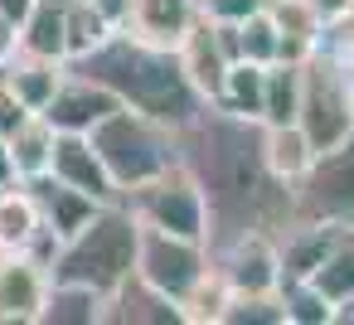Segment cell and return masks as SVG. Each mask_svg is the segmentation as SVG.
<instances>
[{
  "label": "cell",
  "mask_w": 354,
  "mask_h": 325,
  "mask_svg": "<svg viewBox=\"0 0 354 325\" xmlns=\"http://www.w3.org/2000/svg\"><path fill=\"white\" fill-rule=\"evenodd\" d=\"M136 248H141V219L131 214L127 199L102 204L73 238L59 243V257L49 267L54 281H83L93 291H112L136 272Z\"/></svg>",
  "instance_id": "3"
},
{
  "label": "cell",
  "mask_w": 354,
  "mask_h": 325,
  "mask_svg": "<svg viewBox=\"0 0 354 325\" xmlns=\"http://www.w3.org/2000/svg\"><path fill=\"white\" fill-rule=\"evenodd\" d=\"M88 141L97 146V156H102L117 194H127V189H136V185H146V180H156V175H165V170L180 165V156H175V127H165V122H156V117H146L136 107L107 112L88 131Z\"/></svg>",
  "instance_id": "4"
},
{
  "label": "cell",
  "mask_w": 354,
  "mask_h": 325,
  "mask_svg": "<svg viewBox=\"0 0 354 325\" xmlns=\"http://www.w3.org/2000/svg\"><path fill=\"white\" fill-rule=\"evenodd\" d=\"M117 107H122V98L112 88H102V83H93V78H83V73L68 68L64 83H59V93L44 102V117H49L54 131H93Z\"/></svg>",
  "instance_id": "11"
},
{
  "label": "cell",
  "mask_w": 354,
  "mask_h": 325,
  "mask_svg": "<svg viewBox=\"0 0 354 325\" xmlns=\"http://www.w3.org/2000/svg\"><path fill=\"white\" fill-rule=\"evenodd\" d=\"M238 44H243V59H252V64L281 59V30L267 10H252L248 20H238Z\"/></svg>",
  "instance_id": "26"
},
{
  "label": "cell",
  "mask_w": 354,
  "mask_h": 325,
  "mask_svg": "<svg viewBox=\"0 0 354 325\" xmlns=\"http://www.w3.org/2000/svg\"><path fill=\"white\" fill-rule=\"evenodd\" d=\"M102 320H112V325H180L185 306L170 301L165 291H156L141 272H131L122 286H112L102 296Z\"/></svg>",
  "instance_id": "13"
},
{
  "label": "cell",
  "mask_w": 354,
  "mask_h": 325,
  "mask_svg": "<svg viewBox=\"0 0 354 325\" xmlns=\"http://www.w3.org/2000/svg\"><path fill=\"white\" fill-rule=\"evenodd\" d=\"M39 228H44V219H39V204L25 180L0 189V252H25V243Z\"/></svg>",
  "instance_id": "20"
},
{
  "label": "cell",
  "mask_w": 354,
  "mask_h": 325,
  "mask_svg": "<svg viewBox=\"0 0 354 325\" xmlns=\"http://www.w3.org/2000/svg\"><path fill=\"white\" fill-rule=\"evenodd\" d=\"M218 325H286L281 291H228Z\"/></svg>",
  "instance_id": "25"
},
{
  "label": "cell",
  "mask_w": 354,
  "mask_h": 325,
  "mask_svg": "<svg viewBox=\"0 0 354 325\" xmlns=\"http://www.w3.org/2000/svg\"><path fill=\"white\" fill-rule=\"evenodd\" d=\"M291 219H325V223H354V131L330 146L315 151V160L306 165V175L291 185Z\"/></svg>",
  "instance_id": "7"
},
{
  "label": "cell",
  "mask_w": 354,
  "mask_h": 325,
  "mask_svg": "<svg viewBox=\"0 0 354 325\" xmlns=\"http://www.w3.org/2000/svg\"><path fill=\"white\" fill-rule=\"evenodd\" d=\"M68 68L93 78V83H102V88H112L122 98V107H136V112H146V117H156L165 127H185L204 107L199 88L189 83V73L180 64V54L165 49V44L136 39L127 30L107 35L83 59H68Z\"/></svg>",
  "instance_id": "2"
},
{
  "label": "cell",
  "mask_w": 354,
  "mask_h": 325,
  "mask_svg": "<svg viewBox=\"0 0 354 325\" xmlns=\"http://www.w3.org/2000/svg\"><path fill=\"white\" fill-rule=\"evenodd\" d=\"M277 291L286 306V325H335V301L310 277H286Z\"/></svg>",
  "instance_id": "24"
},
{
  "label": "cell",
  "mask_w": 354,
  "mask_h": 325,
  "mask_svg": "<svg viewBox=\"0 0 354 325\" xmlns=\"http://www.w3.org/2000/svg\"><path fill=\"white\" fill-rule=\"evenodd\" d=\"M30 185V194H35V204H39V219L59 233V238H73L102 204L93 199V194H83V189H73V185H64L59 175H35V180H25Z\"/></svg>",
  "instance_id": "15"
},
{
  "label": "cell",
  "mask_w": 354,
  "mask_h": 325,
  "mask_svg": "<svg viewBox=\"0 0 354 325\" xmlns=\"http://www.w3.org/2000/svg\"><path fill=\"white\" fill-rule=\"evenodd\" d=\"M30 6H35V0H0V15H6V20H15V25H20V20L30 15Z\"/></svg>",
  "instance_id": "32"
},
{
  "label": "cell",
  "mask_w": 354,
  "mask_h": 325,
  "mask_svg": "<svg viewBox=\"0 0 354 325\" xmlns=\"http://www.w3.org/2000/svg\"><path fill=\"white\" fill-rule=\"evenodd\" d=\"M93 6L107 15L112 30H127V10H131V0H93Z\"/></svg>",
  "instance_id": "30"
},
{
  "label": "cell",
  "mask_w": 354,
  "mask_h": 325,
  "mask_svg": "<svg viewBox=\"0 0 354 325\" xmlns=\"http://www.w3.org/2000/svg\"><path fill=\"white\" fill-rule=\"evenodd\" d=\"M107 35H117V30L107 25V15L93 6V0H64V44H68V59L93 54Z\"/></svg>",
  "instance_id": "23"
},
{
  "label": "cell",
  "mask_w": 354,
  "mask_h": 325,
  "mask_svg": "<svg viewBox=\"0 0 354 325\" xmlns=\"http://www.w3.org/2000/svg\"><path fill=\"white\" fill-rule=\"evenodd\" d=\"M209 267L223 277L228 291H277L281 286V252H277V238L262 228H248L238 238L214 243Z\"/></svg>",
  "instance_id": "9"
},
{
  "label": "cell",
  "mask_w": 354,
  "mask_h": 325,
  "mask_svg": "<svg viewBox=\"0 0 354 325\" xmlns=\"http://www.w3.org/2000/svg\"><path fill=\"white\" fill-rule=\"evenodd\" d=\"M199 10H204V0H131L127 35L175 49V44L185 39V30L199 20Z\"/></svg>",
  "instance_id": "14"
},
{
  "label": "cell",
  "mask_w": 354,
  "mask_h": 325,
  "mask_svg": "<svg viewBox=\"0 0 354 325\" xmlns=\"http://www.w3.org/2000/svg\"><path fill=\"white\" fill-rule=\"evenodd\" d=\"M49 267L30 252H0V325H35L44 310Z\"/></svg>",
  "instance_id": "10"
},
{
  "label": "cell",
  "mask_w": 354,
  "mask_h": 325,
  "mask_svg": "<svg viewBox=\"0 0 354 325\" xmlns=\"http://www.w3.org/2000/svg\"><path fill=\"white\" fill-rule=\"evenodd\" d=\"M296 107H301V64L272 59L267 64V83H262V127L296 122Z\"/></svg>",
  "instance_id": "21"
},
{
  "label": "cell",
  "mask_w": 354,
  "mask_h": 325,
  "mask_svg": "<svg viewBox=\"0 0 354 325\" xmlns=\"http://www.w3.org/2000/svg\"><path fill=\"white\" fill-rule=\"evenodd\" d=\"M175 156L204 194L209 209V248L238 238L248 228L277 233L291 223V185L267 170L262 122L238 117L218 102H204L185 127H175Z\"/></svg>",
  "instance_id": "1"
},
{
  "label": "cell",
  "mask_w": 354,
  "mask_h": 325,
  "mask_svg": "<svg viewBox=\"0 0 354 325\" xmlns=\"http://www.w3.org/2000/svg\"><path fill=\"white\" fill-rule=\"evenodd\" d=\"M136 272L165 291L170 301L185 306V296L199 286V277L209 272V243L199 238H180V233H160L141 223V248H136Z\"/></svg>",
  "instance_id": "8"
},
{
  "label": "cell",
  "mask_w": 354,
  "mask_h": 325,
  "mask_svg": "<svg viewBox=\"0 0 354 325\" xmlns=\"http://www.w3.org/2000/svg\"><path fill=\"white\" fill-rule=\"evenodd\" d=\"M122 199L131 204V214H136L146 228H160V233H180V238L209 243V209H204V194H199V185L189 180L185 165H175V170L146 180V185L127 189Z\"/></svg>",
  "instance_id": "6"
},
{
  "label": "cell",
  "mask_w": 354,
  "mask_h": 325,
  "mask_svg": "<svg viewBox=\"0 0 354 325\" xmlns=\"http://www.w3.org/2000/svg\"><path fill=\"white\" fill-rule=\"evenodd\" d=\"M64 73H68L64 59H39V54H25V49H20V54L6 64V88H10L30 112H44V102L59 93Z\"/></svg>",
  "instance_id": "16"
},
{
  "label": "cell",
  "mask_w": 354,
  "mask_h": 325,
  "mask_svg": "<svg viewBox=\"0 0 354 325\" xmlns=\"http://www.w3.org/2000/svg\"><path fill=\"white\" fill-rule=\"evenodd\" d=\"M49 175H59L64 185H73V189L93 194L97 204L122 199V194H117V185H112V175H107V165H102V156H97V146L88 141V131H59V136H54Z\"/></svg>",
  "instance_id": "12"
},
{
  "label": "cell",
  "mask_w": 354,
  "mask_h": 325,
  "mask_svg": "<svg viewBox=\"0 0 354 325\" xmlns=\"http://www.w3.org/2000/svg\"><path fill=\"white\" fill-rule=\"evenodd\" d=\"M54 127H49V117L44 112H30L10 136H6V146H10V160H15V175L20 180H35V175H44L49 170V160H54Z\"/></svg>",
  "instance_id": "19"
},
{
  "label": "cell",
  "mask_w": 354,
  "mask_h": 325,
  "mask_svg": "<svg viewBox=\"0 0 354 325\" xmlns=\"http://www.w3.org/2000/svg\"><path fill=\"white\" fill-rule=\"evenodd\" d=\"M335 325H354V291L344 301H335Z\"/></svg>",
  "instance_id": "33"
},
{
  "label": "cell",
  "mask_w": 354,
  "mask_h": 325,
  "mask_svg": "<svg viewBox=\"0 0 354 325\" xmlns=\"http://www.w3.org/2000/svg\"><path fill=\"white\" fill-rule=\"evenodd\" d=\"M262 156H267V170L277 180L296 185L306 175V165L315 160V146L296 122H281V127H262Z\"/></svg>",
  "instance_id": "17"
},
{
  "label": "cell",
  "mask_w": 354,
  "mask_h": 325,
  "mask_svg": "<svg viewBox=\"0 0 354 325\" xmlns=\"http://www.w3.org/2000/svg\"><path fill=\"white\" fill-rule=\"evenodd\" d=\"M20 175H15V160H10V146H6V136H0V189L6 185H15Z\"/></svg>",
  "instance_id": "31"
},
{
  "label": "cell",
  "mask_w": 354,
  "mask_h": 325,
  "mask_svg": "<svg viewBox=\"0 0 354 325\" xmlns=\"http://www.w3.org/2000/svg\"><path fill=\"white\" fill-rule=\"evenodd\" d=\"M296 127L310 136L315 151H330V146H339L354 131V73H349V64L330 44H315L301 59Z\"/></svg>",
  "instance_id": "5"
},
{
  "label": "cell",
  "mask_w": 354,
  "mask_h": 325,
  "mask_svg": "<svg viewBox=\"0 0 354 325\" xmlns=\"http://www.w3.org/2000/svg\"><path fill=\"white\" fill-rule=\"evenodd\" d=\"M15 54H20V25L0 15V64H10Z\"/></svg>",
  "instance_id": "29"
},
{
  "label": "cell",
  "mask_w": 354,
  "mask_h": 325,
  "mask_svg": "<svg viewBox=\"0 0 354 325\" xmlns=\"http://www.w3.org/2000/svg\"><path fill=\"white\" fill-rule=\"evenodd\" d=\"M97 320H102V291H93L83 281H54L49 277L39 325H97Z\"/></svg>",
  "instance_id": "18"
},
{
  "label": "cell",
  "mask_w": 354,
  "mask_h": 325,
  "mask_svg": "<svg viewBox=\"0 0 354 325\" xmlns=\"http://www.w3.org/2000/svg\"><path fill=\"white\" fill-rule=\"evenodd\" d=\"M252 10H262V0H204V15L214 20H248Z\"/></svg>",
  "instance_id": "27"
},
{
  "label": "cell",
  "mask_w": 354,
  "mask_h": 325,
  "mask_svg": "<svg viewBox=\"0 0 354 325\" xmlns=\"http://www.w3.org/2000/svg\"><path fill=\"white\" fill-rule=\"evenodd\" d=\"M262 83H267V64L233 59V64H228V73H223L218 107H228V112H238V117H252V122H262Z\"/></svg>",
  "instance_id": "22"
},
{
  "label": "cell",
  "mask_w": 354,
  "mask_h": 325,
  "mask_svg": "<svg viewBox=\"0 0 354 325\" xmlns=\"http://www.w3.org/2000/svg\"><path fill=\"white\" fill-rule=\"evenodd\" d=\"M0 88H6V64H0Z\"/></svg>",
  "instance_id": "34"
},
{
  "label": "cell",
  "mask_w": 354,
  "mask_h": 325,
  "mask_svg": "<svg viewBox=\"0 0 354 325\" xmlns=\"http://www.w3.org/2000/svg\"><path fill=\"white\" fill-rule=\"evenodd\" d=\"M25 117H30V107H25V102H20L10 88H0V136H10V131H15Z\"/></svg>",
  "instance_id": "28"
}]
</instances>
